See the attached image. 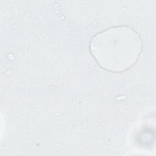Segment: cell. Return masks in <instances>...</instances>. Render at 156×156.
Returning a JSON list of instances; mask_svg holds the SVG:
<instances>
[{
	"instance_id": "1",
	"label": "cell",
	"mask_w": 156,
	"mask_h": 156,
	"mask_svg": "<svg viewBox=\"0 0 156 156\" xmlns=\"http://www.w3.org/2000/svg\"><path fill=\"white\" fill-rule=\"evenodd\" d=\"M91 50L97 62L111 71H122L136 62L140 51L136 34L128 27L108 29L92 38Z\"/></svg>"
}]
</instances>
